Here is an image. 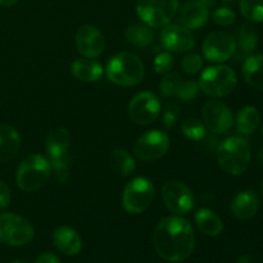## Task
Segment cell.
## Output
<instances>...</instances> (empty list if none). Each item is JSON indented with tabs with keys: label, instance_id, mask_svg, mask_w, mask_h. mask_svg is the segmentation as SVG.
I'll list each match as a JSON object with an SVG mask.
<instances>
[{
	"label": "cell",
	"instance_id": "9c48e42d",
	"mask_svg": "<svg viewBox=\"0 0 263 263\" xmlns=\"http://www.w3.org/2000/svg\"><path fill=\"white\" fill-rule=\"evenodd\" d=\"M162 199L170 212L186 215L194 208V194L187 185L179 180H170L162 187Z\"/></svg>",
	"mask_w": 263,
	"mask_h": 263
},
{
	"label": "cell",
	"instance_id": "f35d334b",
	"mask_svg": "<svg viewBox=\"0 0 263 263\" xmlns=\"http://www.w3.org/2000/svg\"><path fill=\"white\" fill-rule=\"evenodd\" d=\"M17 2L18 0H0V7H4V8L13 7Z\"/></svg>",
	"mask_w": 263,
	"mask_h": 263
},
{
	"label": "cell",
	"instance_id": "8fae6325",
	"mask_svg": "<svg viewBox=\"0 0 263 263\" xmlns=\"http://www.w3.org/2000/svg\"><path fill=\"white\" fill-rule=\"evenodd\" d=\"M203 55L213 63H223L236 53V40L226 31H215L202 44Z\"/></svg>",
	"mask_w": 263,
	"mask_h": 263
},
{
	"label": "cell",
	"instance_id": "ba28073f",
	"mask_svg": "<svg viewBox=\"0 0 263 263\" xmlns=\"http://www.w3.org/2000/svg\"><path fill=\"white\" fill-rule=\"evenodd\" d=\"M154 198L153 182L146 177H135L125 186L122 205L131 215L143 213L151 207Z\"/></svg>",
	"mask_w": 263,
	"mask_h": 263
},
{
	"label": "cell",
	"instance_id": "30bf717a",
	"mask_svg": "<svg viewBox=\"0 0 263 263\" xmlns=\"http://www.w3.org/2000/svg\"><path fill=\"white\" fill-rule=\"evenodd\" d=\"M170 149V138L166 133L152 130L143 134L134 144V154L143 162H156L166 156Z\"/></svg>",
	"mask_w": 263,
	"mask_h": 263
},
{
	"label": "cell",
	"instance_id": "83f0119b",
	"mask_svg": "<svg viewBox=\"0 0 263 263\" xmlns=\"http://www.w3.org/2000/svg\"><path fill=\"white\" fill-rule=\"evenodd\" d=\"M181 133L185 138L192 141H200L207 135V128H205L203 121L198 120L195 117H189L182 122Z\"/></svg>",
	"mask_w": 263,
	"mask_h": 263
},
{
	"label": "cell",
	"instance_id": "7c38bea8",
	"mask_svg": "<svg viewBox=\"0 0 263 263\" xmlns=\"http://www.w3.org/2000/svg\"><path fill=\"white\" fill-rule=\"evenodd\" d=\"M161 115V102L151 91L136 94L128 104V117L138 125L146 126L153 123Z\"/></svg>",
	"mask_w": 263,
	"mask_h": 263
},
{
	"label": "cell",
	"instance_id": "1f68e13d",
	"mask_svg": "<svg viewBox=\"0 0 263 263\" xmlns=\"http://www.w3.org/2000/svg\"><path fill=\"white\" fill-rule=\"evenodd\" d=\"M212 20L216 25L222 26V27H229L233 25L236 20V14L231 8L221 7L213 12Z\"/></svg>",
	"mask_w": 263,
	"mask_h": 263
},
{
	"label": "cell",
	"instance_id": "8992f818",
	"mask_svg": "<svg viewBox=\"0 0 263 263\" xmlns=\"http://www.w3.org/2000/svg\"><path fill=\"white\" fill-rule=\"evenodd\" d=\"M180 0H138L136 13L145 25L161 28L168 25L179 12Z\"/></svg>",
	"mask_w": 263,
	"mask_h": 263
},
{
	"label": "cell",
	"instance_id": "7bdbcfd3",
	"mask_svg": "<svg viewBox=\"0 0 263 263\" xmlns=\"http://www.w3.org/2000/svg\"><path fill=\"white\" fill-rule=\"evenodd\" d=\"M8 263H28V262L22 261V259H15V261H10V262H8Z\"/></svg>",
	"mask_w": 263,
	"mask_h": 263
},
{
	"label": "cell",
	"instance_id": "5b68a950",
	"mask_svg": "<svg viewBox=\"0 0 263 263\" xmlns=\"http://www.w3.org/2000/svg\"><path fill=\"white\" fill-rule=\"evenodd\" d=\"M198 84L204 94L213 98H223L236 89L238 76L230 67L218 64L205 68L200 74Z\"/></svg>",
	"mask_w": 263,
	"mask_h": 263
},
{
	"label": "cell",
	"instance_id": "2e32d148",
	"mask_svg": "<svg viewBox=\"0 0 263 263\" xmlns=\"http://www.w3.org/2000/svg\"><path fill=\"white\" fill-rule=\"evenodd\" d=\"M259 207H261V202L257 193L253 190H243L233 198L230 211L234 217L246 221L253 218L259 211Z\"/></svg>",
	"mask_w": 263,
	"mask_h": 263
},
{
	"label": "cell",
	"instance_id": "ee69618b",
	"mask_svg": "<svg viewBox=\"0 0 263 263\" xmlns=\"http://www.w3.org/2000/svg\"><path fill=\"white\" fill-rule=\"evenodd\" d=\"M261 193H262V197H263V181H262V185H261Z\"/></svg>",
	"mask_w": 263,
	"mask_h": 263
},
{
	"label": "cell",
	"instance_id": "7402d4cb",
	"mask_svg": "<svg viewBox=\"0 0 263 263\" xmlns=\"http://www.w3.org/2000/svg\"><path fill=\"white\" fill-rule=\"evenodd\" d=\"M195 225L207 236H218L223 230V223L216 212L208 208H202L194 216Z\"/></svg>",
	"mask_w": 263,
	"mask_h": 263
},
{
	"label": "cell",
	"instance_id": "f6af8a7d",
	"mask_svg": "<svg viewBox=\"0 0 263 263\" xmlns=\"http://www.w3.org/2000/svg\"><path fill=\"white\" fill-rule=\"evenodd\" d=\"M262 135H263V127H262Z\"/></svg>",
	"mask_w": 263,
	"mask_h": 263
},
{
	"label": "cell",
	"instance_id": "836d02e7",
	"mask_svg": "<svg viewBox=\"0 0 263 263\" xmlns=\"http://www.w3.org/2000/svg\"><path fill=\"white\" fill-rule=\"evenodd\" d=\"M154 71L159 74H166L168 72H171L172 67H174V57L168 53V51H164V53H159L158 55L154 59Z\"/></svg>",
	"mask_w": 263,
	"mask_h": 263
},
{
	"label": "cell",
	"instance_id": "4316f807",
	"mask_svg": "<svg viewBox=\"0 0 263 263\" xmlns=\"http://www.w3.org/2000/svg\"><path fill=\"white\" fill-rule=\"evenodd\" d=\"M110 163L115 171L121 176H131L136 170L135 159L125 149H115L110 154Z\"/></svg>",
	"mask_w": 263,
	"mask_h": 263
},
{
	"label": "cell",
	"instance_id": "f1b7e54d",
	"mask_svg": "<svg viewBox=\"0 0 263 263\" xmlns=\"http://www.w3.org/2000/svg\"><path fill=\"white\" fill-rule=\"evenodd\" d=\"M239 8L243 17L251 22H263V0H240Z\"/></svg>",
	"mask_w": 263,
	"mask_h": 263
},
{
	"label": "cell",
	"instance_id": "d6a6232c",
	"mask_svg": "<svg viewBox=\"0 0 263 263\" xmlns=\"http://www.w3.org/2000/svg\"><path fill=\"white\" fill-rule=\"evenodd\" d=\"M199 84L193 81V80H187V81H182V85L176 97L182 102H192L199 95Z\"/></svg>",
	"mask_w": 263,
	"mask_h": 263
},
{
	"label": "cell",
	"instance_id": "7a4b0ae2",
	"mask_svg": "<svg viewBox=\"0 0 263 263\" xmlns=\"http://www.w3.org/2000/svg\"><path fill=\"white\" fill-rule=\"evenodd\" d=\"M217 162L223 172L233 176L244 174L251 163V145L241 136H230L217 148Z\"/></svg>",
	"mask_w": 263,
	"mask_h": 263
},
{
	"label": "cell",
	"instance_id": "4dcf8cb0",
	"mask_svg": "<svg viewBox=\"0 0 263 263\" xmlns=\"http://www.w3.org/2000/svg\"><path fill=\"white\" fill-rule=\"evenodd\" d=\"M51 167V172L54 174L55 179L58 180L61 184L68 180L69 177V158L67 154L64 156L58 157V158H51L49 159Z\"/></svg>",
	"mask_w": 263,
	"mask_h": 263
},
{
	"label": "cell",
	"instance_id": "f546056e",
	"mask_svg": "<svg viewBox=\"0 0 263 263\" xmlns=\"http://www.w3.org/2000/svg\"><path fill=\"white\" fill-rule=\"evenodd\" d=\"M182 81L184 80L177 72H168V73L164 74L161 84H159V91L163 97H176L180 87H181Z\"/></svg>",
	"mask_w": 263,
	"mask_h": 263
},
{
	"label": "cell",
	"instance_id": "44dd1931",
	"mask_svg": "<svg viewBox=\"0 0 263 263\" xmlns=\"http://www.w3.org/2000/svg\"><path fill=\"white\" fill-rule=\"evenodd\" d=\"M21 148V136L10 126H0V162H8L17 156Z\"/></svg>",
	"mask_w": 263,
	"mask_h": 263
},
{
	"label": "cell",
	"instance_id": "b9f144b4",
	"mask_svg": "<svg viewBox=\"0 0 263 263\" xmlns=\"http://www.w3.org/2000/svg\"><path fill=\"white\" fill-rule=\"evenodd\" d=\"M258 158H259V161H261L263 163V148L258 152Z\"/></svg>",
	"mask_w": 263,
	"mask_h": 263
},
{
	"label": "cell",
	"instance_id": "e0dca14e",
	"mask_svg": "<svg viewBox=\"0 0 263 263\" xmlns=\"http://www.w3.org/2000/svg\"><path fill=\"white\" fill-rule=\"evenodd\" d=\"M53 244L59 253L64 256H76L82 249V239L74 229L59 226L53 233Z\"/></svg>",
	"mask_w": 263,
	"mask_h": 263
},
{
	"label": "cell",
	"instance_id": "ffe728a7",
	"mask_svg": "<svg viewBox=\"0 0 263 263\" xmlns=\"http://www.w3.org/2000/svg\"><path fill=\"white\" fill-rule=\"evenodd\" d=\"M71 143L69 133L64 127H54L49 131L45 140V151L49 159L58 158L67 154Z\"/></svg>",
	"mask_w": 263,
	"mask_h": 263
},
{
	"label": "cell",
	"instance_id": "cb8c5ba5",
	"mask_svg": "<svg viewBox=\"0 0 263 263\" xmlns=\"http://www.w3.org/2000/svg\"><path fill=\"white\" fill-rule=\"evenodd\" d=\"M261 121L258 109L253 105H247L239 110L236 116V130L241 135H251L257 130Z\"/></svg>",
	"mask_w": 263,
	"mask_h": 263
},
{
	"label": "cell",
	"instance_id": "ab89813d",
	"mask_svg": "<svg viewBox=\"0 0 263 263\" xmlns=\"http://www.w3.org/2000/svg\"><path fill=\"white\" fill-rule=\"evenodd\" d=\"M198 2H200L203 5H205L207 8H211L216 4V2H217V0H198Z\"/></svg>",
	"mask_w": 263,
	"mask_h": 263
},
{
	"label": "cell",
	"instance_id": "d6986e66",
	"mask_svg": "<svg viewBox=\"0 0 263 263\" xmlns=\"http://www.w3.org/2000/svg\"><path fill=\"white\" fill-rule=\"evenodd\" d=\"M71 73L82 82H97L102 79L104 68L99 62L82 57L72 62Z\"/></svg>",
	"mask_w": 263,
	"mask_h": 263
},
{
	"label": "cell",
	"instance_id": "484cf974",
	"mask_svg": "<svg viewBox=\"0 0 263 263\" xmlns=\"http://www.w3.org/2000/svg\"><path fill=\"white\" fill-rule=\"evenodd\" d=\"M236 50L241 54H249L254 51L258 46V33L251 25H241L236 33Z\"/></svg>",
	"mask_w": 263,
	"mask_h": 263
},
{
	"label": "cell",
	"instance_id": "8d00e7d4",
	"mask_svg": "<svg viewBox=\"0 0 263 263\" xmlns=\"http://www.w3.org/2000/svg\"><path fill=\"white\" fill-rule=\"evenodd\" d=\"M10 204V189L3 180H0V210H5Z\"/></svg>",
	"mask_w": 263,
	"mask_h": 263
},
{
	"label": "cell",
	"instance_id": "603a6c76",
	"mask_svg": "<svg viewBox=\"0 0 263 263\" xmlns=\"http://www.w3.org/2000/svg\"><path fill=\"white\" fill-rule=\"evenodd\" d=\"M243 76L249 86L263 90V54L247 57L243 63Z\"/></svg>",
	"mask_w": 263,
	"mask_h": 263
},
{
	"label": "cell",
	"instance_id": "d590c367",
	"mask_svg": "<svg viewBox=\"0 0 263 263\" xmlns=\"http://www.w3.org/2000/svg\"><path fill=\"white\" fill-rule=\"evenodd\" d=\"M180 117V107L177 103H170L166 105L163 113H162V122L167 128L174 127Z\"/></svg>",
	"mask_w": 263,
	"mask_h": 263
},
{
	"label": "cell",
	"instance_id": "9a60e30c",
	"mask_svg": "<svg viewBox=\"0 0 263 263\" xmlns=\"http://www.w3.org/2000/svg\"><path fill=\"white\" fill-rule=\"evenodd\" d=\"M162 45L172 53H186L195 45L192 30L182 25H167L161 32Z\"/></svg>",
	"mask_w": 263,
	"mask_h": 263
},
{
	"label": "cell",
	"instance_id": "74e56055",
	"mask_svg": "<svg viewBox=\"0 0 263 263\" xmlns=\"http://www.w3.org/2000/svg\"><path fill=\"white\" fill-rule=\"evenodd\" d=\"M35 263H61L58 257L53 253H43L36 258Z\"/></svg>",
	"mask_w": 263,
	"mask_h": 263
},
{
	"label": "cell",
	"instance_id": "277c9868",
	"mask_svg": "<svg viewBox=\"0 0 263 263\" xmlns=\"http://www.w3.org/2000/svg\"><path fill=\"white\" fill-rule=\"evenodd\" d=\"M51 174L50 162L41 154H30L17 168L15 182L18 187L26 193L41 189L48 182Z\"/></svg>",
	"mask_w": 263,
	"mask_h": 263
},
{
	"label": "cell",
	"instance_id": "4fadbf2b",
	"mask_svg": "<svg viewBox=\"0 0 263 263\" xmlns=\"http://www.w3.org/2000/svg\"><path fill=\"white\" fill-rule=\"evenodd\" d=\"M203 123L213 134H226L234 125V116L230 108L218 100H210L203 105Z\"/></svg>",
	"mask_w": 263,
	"mask_h": 263
},
{
	"label": "cell",
	"instance_id": "ac0fdd59",
	"mask_svg": "<svg viewBox=\"0 0 263 263\" xmlns=\"http://www.w3.org/2000/svg\"><path fill=\"white\" fill-rule=\"evenodd\" d=\"M210 20V10L198 0L184 4L180 12V22L189 30H199Z\"/></svg>",
	"mask_w": 263,
	"mask_h": 263
},
{
	"label": "cell",
	"instance_id": "52a82bcc",
	"mask_svg": "<svg viewBox=\"0 0 263 263\" xmlns=\"http://www.w3.org/2000/svg\"><path fill=\"white\" fill-rule=\"evenodd\" d=\"M35 231L31 223L15 213L0 215V243L9 247H22L31 243Z\"/></svg>",
	"mask_w": 263,
	"mask_h": 263
},
{
	"label": "cell",
	"instance_id": "5bb4252c",
	"mask_svg": "<svg viewBox=\"0 0 263 263\" xmlns=\"http://www.w3.org/2000/svg\"><path fill=\"white\" fill-rule=\"evenodd\" d=\"M74 44L79 53L85 58L90 59H95L102 55L105 49L104 36L92 25H84L77 30Z\"/></svg>",
	"mask_w": 263,
	"mask_h": 263
},
{
	"label": "cell",
	"instance_id": "e575fe53",
	"mask_svg": "<svg viewBox=\"0 0 263 263\" xmlns=\"http://www.w3.org/2000/svg\"><path fill=\"white\" fill-rule=\"evenodd\" d=\"M181 67L184 69V72L189 74L198 73V72L202 69L203 67V58L199 54L190 53L187 55H185L181 61Z\"/></svg>",
	"mask_w": 263,
	"mask_h": 263
},
{
	"label": "cell",
	"instance_id": "6da1fadb",
	"mask_svg": "<svg viewBox=\"0 0 263 263\" xmlns=\"http://www.w3.org/2000/svg\"><path fill=\"white\" fill-rule=\"evenodd\" d=\"M153 246L161 258L179 263L189 258L195 248V234L186 218L170 216L159 221L153 233Z\"/></svg>",
	"mask_w": 263,
	"mask_h": 263
},
{
	"label": "cell",
	"instance_id": "60d3db41",
	"mask_svg": "<svg viewBox=\"0 0 263 263\" xmlns=\"http://www.w3.org/2000/svg\"><path fill=\"white\" fill-rule=\"evenodd\" d=\"M236 0H222V3L223 4H226V5H230V4H233V3H235Z\"/></svg>",
	"mask_w": 263,
	"mask_h": 263
},
{
	"label": "cell",
	"instance_id": "3957f363",
	"mask_svg": "<svg viewBox=\"0 0 263 263\" xmlns=\"http://www.w3.org/2000/svg\"><path fill=\"white\" fill-rule=\"evenodd\" d=\"M105 73L113 84L122 87H131L143 81L145 68L138 55L133 53H120L112 57L108 62Z\"/></svg>",
	"mask_w": 263,
	"mask_h": 263
},
{
	"label": "cell",
	"instance_id": "d4e9b609",
	"mask_svg": "<svg viewBox=\"0 0 263 263\" xmlns=\"http://www.w3.org/2000/svg\"><path fill=\"white\" fill-rule=\"evenodd\" d=\"M125 35L128 43L139 48H145L151 45L154 40V32L152 31V27H149L148 25H140V23L128 26Z\"/></svg>",
	"mask_w": 263,
	"mask_h": 263
}]
</instances>
